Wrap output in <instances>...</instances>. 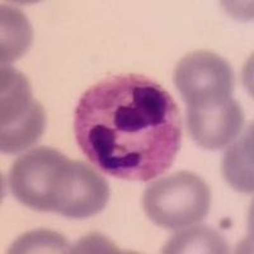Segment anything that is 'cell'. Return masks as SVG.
I'll list each match as a JSON object with an SVG mask.
<instances>
[{
    "mask_svg": "<svg viewBox=\"0 0 254 254\" xmlns=\"http://www.w3.org/2000/svg\"><path fill=\"white\" fill-rule=\"evenodd\" d=\"M74 131L83 154L99 171L145 182L173 164L182 124L164 88L127 74L103 79L81 95Z\"/></svg>",
    "mask_w": 254,
    "mask_h": 254,
    "instance_id": "1",
    "label": "cell"
},
{
    "mask_svg": "<svg viewBox=\"0 0 254 254\" xmlns=\"http://www.w3.org/2000/svg\"><path fill=\"white\" fill-rule=\"evenodd\" d=\"M210 188L190 172H178L151 183L142 197L145 214L164 229L187 228L205 219L210 210Z\"/></svg>",
    "mask_w": 254,
    "mask_h": 254,
    "instance_id": "2",
    "label": "cell"
},
{
    "mask_svg": "<svg viewBox=\"0 0 254 254\" xmlns=\"http://www.w3.org/2000/svg\"><path fill=\"white\" fill-rule=\"evenodd\" d=\"M0 88V147L15 154L33 146L45 131L44 107L32 97L26 76L10 66H1Z\"/></svg>",
    "mask_w": 254,
    "mask_h": 254,
    "instance_id": "3",
    "label": "cell"
},
{
    "mask_svg": "<svg viewBox=\"0 0 254 254\" xmlns=\"http://www.w3.org/2000/svg\"><path fill=\"white\" fill-rule=\"evenodd\" d=\"M174 84L188 108H201L229 101L234 89V72L225 59L201 50L179 61Z\"/></svg>",
    "mask_w": 254,
    "mask_h": 254,
    "instance_id": "4",
    "label": "cell"
},
{
    "mask_svg": "<svg viewBox=\"0 0 254 254\" xmlns=\"http://www.w3.org/2000/svg\"><path fill=\"white\" fill-rule=\"evenodd\" d=\"M69 159L51 147H37L18 158L9 172L15 198L27 207L52 211V199L63 168Z\"/></svg>",
    "mask_w": 254,
    "mask_h": 254,
    "instance_id": "5",
    "label": "cell"
},
{
    "mask_svg": "<svg viewBox=\"0 0 254 254\" xmlns=\"http://www.w3.org/2000/svg\"><path fill=\"white\" fill-rule=\"evenodd\" d=\"M110 197L106 179L80 160H67L59 177L52 212L69 219H87L101 212Z\"/></svg>",
    "mask_w": 254,
    "mask_h": 254,
    "instance_id": "6",
    "label": "cell"
},
{
    "mask_svg": "<svg viewBox=\"0 0 254 254\" xmlns=\"http://www.w3.org/2000/svg\"><path fill=\"white\" fill-rule=\"evenodd\" d=\"M188 128L199 146L217 150L237 137L244 113L234 98L208 107L188 108Z\"/></svg>",
    "mask_w": 254,
    "mask_h": 254,
    "instance_id": "7",
    "label": "cell"
},
{
    "mask_svg": "<svg viewBox=\"0 0 254 254\" xmlns=\"http://www.w3.org/2000/svg\"><path fill=\"white\" fill-rule=\"evenodd\" d=\"M222 176L239 192H253V128L252 125L222 158Z\"/></svg>",
    "mask_w": 254,
    "mask_h": 254,
    "instance_id": "8",
    "label": "cell"
},
{
    "mask_svg": "<svg viewBox=\"0 0 254 254\" xmlns=\"http://www.w3.org/2000/svg\"><path fill=\"white\" fill-rule=\"evenodd\" d=\"M1 63H12L23 56L32 42V27L23 13L1 5Z\"/></svg>",
    "mask_w": 254,
    "mask_h": 254,
    "instance_id": "9",
    "label": "cell"
},
{
    "mask_svg": "<svg viewBox=\"0 0 254 254\" xmlns=\"http://www.w3.org/2000/svg\"><path fill=\"white\" fill-rule=\"evenodd\" d=\"M225 239L214 229L194 226L174 235L163 248V253H228Z\"/></svg>",
    "mask_w": 254,
    "mask_h": 254,
    "instance_id": "10",
    "label": "cell"
},
{
    "mask_svg": "<svg viewBox=\"0 0 254 254\" xmlns=\"http://www.w3.org/2000/svg\"><path fill=\"white\" fill-rule=\"evenodd\" d=\"M67 243L55 231H29L10 247L9 253H66Z\"/></svg>",
    "mask_w": 254,
    "mask_h": 254,
    "instance_id": "11",
    "label": "cell"
}]
</instances>
